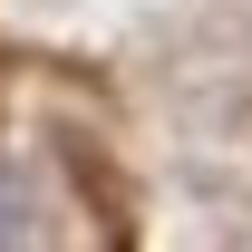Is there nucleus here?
<instances>
[{
    "instance_id": "1",
    "label": "nucleus",
    "mask_w": 252,
    "mask_h": 252,
    "mask_svg": "<svg viewBox=\"0 0 252 252\" xmlns=\"http://www.w3.org/2000/svg\"><path fill=\"white\" fill-rule=\"evenodd\" d=\"M20 243H30V204H20V185L0 175V252H20Z\"/></svg>"
}]
</instances>
